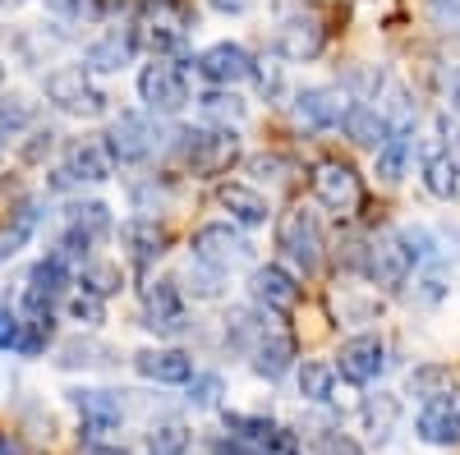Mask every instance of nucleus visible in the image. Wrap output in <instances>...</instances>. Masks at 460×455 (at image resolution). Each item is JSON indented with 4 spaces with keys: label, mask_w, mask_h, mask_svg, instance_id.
Returning a JSON list of instances; mask_svg holds the SVG:
<instances>
[{
    "label": "nucleus",
    "mask_w": 460,
    "mask_h": 455,
    "mask_svg": "<svg viewBox=\"0 0 460 455\" xmlns=\"http://www.w3.org/2000/svg\"><path fill=\"white\" fill-rule=\"evenodd\" d=\"M217 203L230 212V221H235V225H267V216H272L267 198L258 194V188H249V184H221L217 188Z\"/></svg>",
    "instance_id": "nucleus-26"
},
{
    "label": "nucleus",
    "mask_w": 460,
    "mask_h": 455,
    "mask_svg": "<svg viewBox=\"0 0 460 455\" xmlns=\"http://www.w3.org/2000/svg\"><path fill=\"white\" fill-rule=\"evenodd\" d=\"M143 327L157 331V336H180V331L189 327L180 281L162 276V281H147V285H143Z\"/></svg>",
    "instance_id": "nucleus-11"
},
{
    "label": "nucleus",
    "mask_w": 460,
    "mask_h": 455,
    "mask_svg": "<svg viewBox=\"0 0 460 455\" xmlns=\"http://www.w3.org/2000/svg\"><path fill=\"white\" fill-rule=\"evenodd\" d=\"M267 331H272V327H267V313L258 309V303H253V309H235V313L226 318V346L253 354V350H258V340H262Z\"/></svg>",
    "instance_id": "nucleus-29"
},
{
    "label": "nucleus",
    "mask_w": 460,
    "mask_h": 455,
    "mask_svg": "<svg viewBox=\"0 0 460 455\" xmlns=\"http://www.w3.org/2000/svg\"><path fill=\"white\" fill-rule=\"evenodd\" d=\"M111 363H115V350L93 336H69L56 350V368H69V372L74 368H111Z\"/></svg>",
    "instance_id": "nucleus-28"
},
{
    "label": "nucleus",
    "mask_w": 460,
    "mask_h": 455,
    "mask_svg": "<svg viewBox=\"0 0 460 455\" xmlns=\"http://www.w3.org/2000/svg\"><path fill=\"white\" fill-rule=\"evenodd\" d=\"M19 340H23V313L14 303H5V309H0V350L19 354Z\"/></svg>",
    "instance_id": "nucleus-48"
},
{
    "label": "nucleus",
    "mask_w": 460,
    "mask_h": 455,
    "mask_svg": "<svg viewBox=\"0 0 460 455\" xmlns=\"http://www.w3.org/2000/svg\"><path fill=\"white\" fill-rule=\"evenodd\" d=\"M102 143H106L115 166H143V162L157 157L162 134H157V125H152V116H143V110H120V116L106 125Z\"/></svg>",
    "instance_id": "nucleus-3"
},
{
    "label": "nucleus",
    "mask_w": 460,
    "mask_h": 455,
    "mask_svg": "<svg viewBox=\"0 0 460 455\" xmlns=\"http://www.w3.org/2000/svg\"><path fill=\"white\" fill-rule=\"evenodd\" d=\"M51 10L74 19V23H97L106 14V0H51Z\"/></svg>",
    "instance_id": "nucleus-47"
},
{
    "label": "nucleus",
    "mask_w": 460,
    "mask_h": 455,
    "mask_svg": "<svg viewBox=\"0 0 460 455\" xmlns=\"http://www.w3.org/2000/svg\"><path fill=\"white\" fill-rule=\"evenodd\" d=\"M120 285H125L120 262H88V267H79V290L84 294L111 299V294H120Z\"/></svg>",
    "instance_id": "nucleus-37"
},
{
    "label": "nucleus",
    "mask_w": 460,
    "mask_h": 455,
    "mask_svg": "<svg viewBox=\"0 0 460 455\" xmlns=\"http://www.w3.org/2000/svg\"><path fill=\"white\" fill-rule=\"evenodd\" d=\"M314 455H364V446L350 437V433H341V428H327L314 437Z\"/></svg>",
    "instance_id": "nucleus-46"
},
{
    "label": "nucleus",
    "mask_w": 460,
    "mask_h": 455,
    "mask_svg": "<svg viewBox=\"0 0 460 455\" xmlns=\"http://www.w3.org/2000/svg\"><path fill=\"white\" fill-rule=\"evenodd\" d=\"M152 455H184L189 451V428L180 424V419H166V424H157L152 428Z\"/></svg>",
    "instance_id": "nucleus-42"
},
{
    "label": "nucleus",
    "mask_w": 460,
    "mask_h": 455,
    "mask_svg": "<svg viewBox=\"0 0 460 455\" xmlns=\"http://www.w3.org/2000/svg\"><path fill=\"white\" fill-rule=\"evenodd\" d=\"M199 74L212 83V88H240L258 74V60L240 47V42H212L203 56H199Z\"/></svg>",
    "instance_id": "nucleus-15"
},
{
    "label": "nucleus",
    "mask_w": 460,
    "mask_h": 455,
    "mask_svg": "<svg viewBox=\"0 0 460 455\" xmlns=\"http://www.w3.org/2000/svg\"><path fill=\"white\" fill-rule=\"evenodd\" d=\"M368 244L373 240H364V235H345L336 244V267L341 272H364L368 267Z\"/></svg>",
    "instance_id": "nucleus-44"
},
{
    "label": "nucleus",
    "mask_w": 460,
    "mask_h": 455,
    "mask_svg": "<svg viewBox=\"0 0 460 455\" xmlns=\"http://www.w3.org/2000/svg\"><path fill=\"white\" fill-rule=\"evenodd\" d=\"M253 79H258V88H262L267 97H277V92H281V74H277V69H262V65H258Z\"/></svg>",
    "instance_id": "nucleus-52"
},
{
    "label": "nucleus",
    "mask_w": 460,
    "mask_h": 455,
    "mask_svg": "<svg viewBox=\"0 0 460 455\" xmlns=\"http://www.w3.org/2000/svg\"><path fill=\"white\" fill-rule=\"evenodd\" d=\"M65 400L79 409V419H84V446L102 442V433H115L125 419V405H120V391H102V387H74L65 391Z\"/></svg>",
    "instance_id": "nucleus-10"
},
{
    "label": "nucleus",
    "mask_w": 460,
    "mask_h": 455,
    "mask_svg": "<svg viewBox=\"0 0 460 455\" xmlns=\"http://www.w3.org/2000/svg\"><path fill=\"white\" fill-rule=\"evenodd\" d=\"M199 110H203V120H212V125H221V129L240 125V120L249 116V106H244V97H240L235 88H212V92H203V97H199Z\"/></svg>",
    "instance_id": "nucleus-31"
},
{
    "label": "nucleus",
    "mask_w": 460,
    "mask_h": 455,
    "mask_svg": "<svg viewBox=\"0 0 460 455\" xmlns=\"http://www.w3.org/2000/svg\"><path fill=\"white\" fill-rule=\"evenodd\" d=\"M56 138H60L56 129H32V134H28V143L19 147V152H23V162H42L47 152L56 147Z\"/></svg>",
    "instance_id": "nucleus-50"
},
{
    "label": "nucleus",
    "mask_w": 460,
    "mask_h": 455,
    "mask_svg": "<svg viewBox=\"0 0 460 455\" xmlns=\"http://www.w3.org/2000/svg\"><path fill=\"white\" fill-rule=\"evenodd\" d=\"M42 92H47V101H51L56 110H65V116H79V120L102 116L106 101H111V97L93 83V74H88L84 65H60V69H51L47 83H42Z\"/></svg>",
    "instance_id": "nucleus-2"
},
{
    "label": "nucleus",
    "mask_w": 460,
    "mask_h": 455,
    "mask_svg": "<svg viewBox=\"0 0 460 455\" xmlns=\"http://www.w3.org/2000/svg\"><path fill=\"white\" fill-rule=\"evenodd\" d=\"M249 299L262 313H290L299 303V276L277 267V262H262V267L249 272Z\"/></svg>",
    "instance_id": "nucleus-16"
},
{
    "label": "nucleus",
    "mask_w": 460,
    "mask_h": 455,
    "mask_svg": "<svg viewBox=\"0 0 460 455\" xmlns=\"http://www.w3.org/2000/svg\"><path fill=\"white\" fill-rule=\"evenodd\" d=\"M19 313H23V309H19ZM51 340H56V322H51V313H23L19 359H37V354H47Z\"/></svg>",
    "instance_id": "nucleus-39"
},
{
    "label": "nucleus",
    "mask_w": 460,
    "mask_h": 455,
    "mask_svg": "<svg viewBox=\"0 0 460 455\" xmlns=\"http://www.w3.org/2000/svg\"><path fill=\"white\" fill-rule=\"evenodd\" d=\"M208 5H212L217 14H244V10L253 5V0H208Z\"/></svg>",
    "instance_id": "nucleus-53"
},
{
    "label": "nucleus",
    "mask_w": 460,
    "mask_h": 455,
    "mask_svg": "<svg viewBox=\"0 0 460 455\" xmlns=\"http://www.w3.org/2000/svg\"><path fill=\"white\" fill-rule=\"evenodd\" d=\"M290 363H295V336H290V331H281V327L267 331V336L258 340V350L249 354V368H253L258 377H267V382L286 377V372H290Z\"/></svg>",
    "instance_id": "nucleus-24"
},
{
    "label": "nucleus",
    "mask_w": 460,
    "mask_h": 455,
    "mask_svg": "<svg viewBox=\"0 0 460 455\" xmlns=\"http://www.w3.org/2000/svg\"><path fill=\"white\" fill-rule=\"evenodd\" d=\"M180 290L194 294V299H221L226 294V272L208 267V262H199V258H189V267L180 276Z\"/></svg>",
    "instance_id": "nucleus-35"
},
{
    "label": "nucleus",
    "mask_w": 460,
    "mask_h": 455,
    "mask_svg": "<svg viewBox=\"0 0 460 455\" xmlns=\"http://www.w3.org/2000/svg\"><path fill=\"white\" fill-rule=\"evenodd\" d=\"M111 171H115V162H111V152H106V143L102 138H88V143H74L69 152H65V162L51 171V188H79V184H102V179H111Z\"/></svg>",
    "instance_id": "nucleus-7"
},
{
    "label": "nucleus",
    "mask_w": 460,
    "mask_h": 455,
    "mask_svg": "<svg viewBox=\"0 0 460 455\" xmlns=\"http://www.w3.org/2000/svg\"><path fill=\"white\" fill-rule=\"evenodd\" d=\"M359 424H364V433L382 446V442L396 433V424H401V396H392V391H373V396H364V405H359Z\"/></svg>",
    "instance_id": "nucleus-27"
},
{
    "label": "nucleus",
    "mask_w": 460,
    "mask_h": 455,
    "mask_svg": "<svg viewBox=\"0 0 460 455\" xmlns=\"http://www.w3.org/2000/svg\"><path fill=\"white\" fill-rule=\"evenodd\" d=\"M355 97L345 88H299L295 92V120L304 129H336L350 116Z\"/></svg>",
    "instance_id": "nucleus-14"
},
{
    "label": "nucleus",
    "mask_w": 460,
    "mask_h": 455,
    "mask_svg": "<svg viewBox=\"0 0 460 455\" xmlns=\"http://www.w3.org/2000/svg\"><path fill=\"white\" fill-rule=\"evenodd\" d=\"M314 194H318V203L323 207H332V212H355L359 207V175H355V166H345V162H323L318 171H314Z\"/></svg>",
    "instance_id": "nucleus-19"
},
{
    "label": "nucleus",
    "mask_w": 460,
    "mask_h": 455,
    "mask_svg": "<svg viewBox=\"0 0 460 455\" xmlns=\"http://www.w3.org/2000/svg\"><path fill=\"white\" fill-rule=\"evenodd\" d=\"M0 83H5V60H0Z\"/></svg>",
    "instance_id": "nucleus-56"
},
{
    "label": "nucleus",
    "mask_w": 460,
    "mask_h": 455,
    "mask_svg": "<svg viewBox=\"0 0 460 455\" xmlns=\"http://www.w3.org/2000/svg\"><path fill=\"white\" fill-rule=\"evenodd\" d=\"M451 391H456V377H451V368H442V363H419L414 372H410V396H419V400H451Z\"/></svg>",
    "instance_id": "nucleus-33"
},
{
    "label": "nucleus",
    "mask_w": 460,
    "mask_h": 455,
    "mask_svg": "<svg viewBox=\"0 0 460 455\" xmlns=\"http://www.w3.org/2000/svg\"><path fill=\"white\" fill-rule=\"evenodd\" d=\"M138 47H143L138 28H106L97 42H88L84 69H88V74H120L125 65H134Z\"/></svg>",
    "instance_id": "nucleus-17"
},
{
    "label": "nucleus",
    "mask_w": 460,
    "mask_h": 455,
    "mask_svg": "<svg viewBox=\"0 0 460 455\" xmlns=\"http://www.w3.org/2000/svg\"><path fill=\"white\" fill-rule=\"evenodd\" d=\"M336 391V363H323V359H309L299 368V396L314 400V405H327Z\"/></svg>",
    "instance_id": "nucleus-36"
},
{
    "label": "nucleus",
    "mask_w": 460,
    "mask_h": 455,
    "mask_svg": "<svg viewBox=\"0 0 460 455\" xmlns=\"http://www.w3.org/2000/svg\"><path fill=\"white\" fill-rule=\"evenodd\" d=\"M189 249H194L199 262H208V267H221V272H230L235 262L249 258V240H244L230 221H208V225H199L194 240H189Z\"/></svg>",
    "instance_id": "nucleus-13"
},
{
    "label": "nucleus",
    "mask_w": 460,
    "mask_h": 455,
    "mask_svg": "<svg viewBox=\"0 0 460 455\" xmlns=\"http://www.w3.org/2000/svg\"><path fill=\"white\" fill-rule=\"evenodd\" d=\"M456 162H460V134H456Z\"/></svg>",
    "instance_id": "nucleus-57"
},
{
    "label": "nucleus",
    "mask_w": 460,
    "mask_h": 455,
    "mask_svg": "<svg viewBox=\"0 0 460 455\" xmlns=\"http://www.w3.org/2000/svg\"><path fill=\"white\" fill-rule=\"evenodd\" d=\"M341 88L350 92L355 101H373L382 88H387V74H382L377 65H368V60H350L341 69Z\"/></svg>",
    "instance_id": "nucleus-34"
},
{
    "label": "nucleus",
    "mask_w": 460,
    "mask_h": 455,
    "mask_svg": "<svg viewBox=\"0 0 460 455\" xmlns=\"http://www.w3.org/2000/svg\"><path fill=\"white\" fill-rule=\"evenodd\" d=\"M138 97L147 106V116H180L189 106V79L180 60H162L152 56L138 74Z\"/></svg>",
    "instance_id": "nucleus-4"
},
{
    "label": "nucleus",
    "mask_w": 460,
    "mask_h": 455,
    "mask_svg": "<svg viewBox=\"0 0 460 455\" xmlns=\"http://www.w3.org/2000/svg\"><path fill=\"white\" fill-rule=\"evenodd\" d=\"M69 281H74V272L65 267L60 258H37L32 267H28V276H23V299H19V309L23 313H51L60 299H69Z\"/></svg>",
    "instance_id": "nucleus-6"
},
{
    "label": "nucleus",
    "mask_w": 460,
    "mask_h": 455,
    "mask_svg": "<svg viewBox=\"0 0 460 455\" xmlns=\"http://www.w3.org/2000/svg\"><path fill=\"white\" fill-rule=\"evenodd\" d=\"M32 125V101L23 92H10V97H0V138H14L19 129Z\"/></svg>",
    "instance_id": "nucleus-40"
},
{
    "label": "nucleus",
    "mask_w": 460,
    "mask_h": 455,
    "mask_svg": "<svg viewBox=\"0 0 460 455\" xmlns=\"http://www.w3.org/2000/svg\"><path fill=\"white\" fill-rule=\"evenodd\" d=\"M249 175L281 184V179H290V175H295V166H290L286 157H277V152H258V157H249Z\"/></svg>",
    "instance_id": "nucleus-45"
},
{
    "label": "nucleus",
    "mask_w": 460,
    "mask_h": 455,
    "mask_svg": "<svg viewBox=\"0 0 460 455\" xmlns=\"http://www.w3.org/2000/svg\"><path fill=\"white\" fill-rule=\"evenodd\" d=\"M447 294V262H424V272H414V290H410V303L414 309H433Z\"/></svg>",
    "instance_id": "nucleus-38"
},
{
    "label": "nucleus",
    "mask_w": 460,
    "mask_h": 455,
    "mask_svg": "<svg viewBox=\"0 0 460 455\" xmlns=\"http://www.w3.org/2000/svg\"><path fill=\"white\" fill-rule=\"evenodd\" d=\"M341 129H345V138H350L355 147H368L373 157H377V152L387 147V138L396 134V129H392V120L382 116L377 106H364V101H355V106H350V116H345V125H341Z\"/></svg>",
    "instance_id": "nucleus-23"
},
{
    "label": "nucleus",
    "mask_w": 460,
    "mask_h": 455,
    "mask_svg": "<svg viewBox=\"0 0 460 455\" xmlns=\"http://www.w3.org/2000/svg\"><path fill=\"white\" fill-rule=\"evenodd\" d=\"M120 244H125L134 267H152L157 258H166L171 231H166V225H157V216H134V221L120 225Z\"/></svg>",
    "instance_id": "nucleus-20"
},
{
    "label": "nucleus",
    "mask_w": 460,
    "mask_h": 455,
    "mask_svg": "<svg viewBox=\"0 0 460 455\" xmlns=\"http://www.w3.org/2000/svg\"><path fill=\"white\" fill-rule=\"evenodd\" d=\"M424 188L433 198H442V203H451V198H460V162L451 157V143H442V120H438V138L424 147Z\"/></svg>",
    "instance_id": "nucleus-21"
},
{
    "label": "nucleus",
    "mask_w": 460,
    "mask_h": 455,
    "mask_svg": "<svg viewBox=\"0 0 460 455\" xmlns=\"http://www.w3.org/2000/svg\"><path fill=\"white\" fill-rule=\"evenodd\" d=\"M277 249L286 253V262L295 267V276H314L323 262V225L309 207H295L281 216L277 225Z\"/></svg>",
    "instance_id": "nucleus-5"
},
{
    "label": "nucleus",
    "mask_w": 460,
    "mask_h": 455,
    "mask_svg": "<svg viewBox=\"0 0 460 455\" xmlns=\"http://www.w3.org/2000/svg\"><path fill=\"white\" fill-rule=\"evenodd\" d=\"M272 42H277V56H281V60L304 65V60H318V56H323L327 28H323V19H318L314 10H295V14H286V19L277 23Z\"/></svg>",
    "instance_id": "nucleus-9"
},
{
    "label": "nucleus",
    "mask_w": 460,
    "mask_h": 455,
    "mask_svg": "<svg viewBox=\"0 0 460 455\" xmlns=\"http://www.w3.org/2000/svg\"><path fill=\"white\" fill-rule=\"evenodd\" d=\"M5 303H10V294H5V290H0V309H5Z\"/></svg>",
    "instance_id": "nucleus-55"
},
{
    "label": "nucleus",
    "mask_w": 460,
    "mask_h": 455,
    "mask_svg": "<svg viewBox=\"0 0 460 455\" xmlns=\"http://www.w3.org/2000/svg\"><path fill=\"white\" fill-rule=\"evenodd\" d=\"M79 455H129V451H120V446H106V442H93V446H84Z\"/></svg>",
    "instance_id": "nucleus-54"
},
{
    "label": "nucleus",
    "mask_w": 460,
    "mask_h": 455,
    "mask_svg": "<svg viewBox=\"0 0 460 455\" xmlns=\"http://www.w3.org/2000/svg\"><path fill=\"white\" fill-rule=\"evenodd\" d=\"M37 225H42V203H37V198H23V203L10 212V221L0 225V267H5V262L37 235Z\"/></svg>",
    "instance_id": "nucleus-25"
},
{
    "label": "nucleus",
    "mask_w": 460,
    "mask_h": 455,
    "mask_svg": "<svg viewBox=\"0 0 460 455\" xmlns=\"http://www.w3.org/2000/svg\"><path fill=\"white\" fill-rule=\"evenodd\" d=\"M382 116L392 120V129H414V101L405 88H392V106L382 110Z\"/></svg>",
    "instance_id": "nucleus-49"
},
{
    "label": "nucleus",
    "mask_w": 460,
    "mask_h": 455,
    "mask_svg": "<svg viewBox=\"0 0 460 455\" xmlns=\"http://www.w3.org/2000/svg\"><path fill=\"white\" fill-rule=\"evenodd\" d=\"M429 10H433V23L438 28H456L460 32V0H429Z\"/></svg>",
    "instance_id": "nucleus-51"
},
{
    "label": "nucleus",
    "mask_w": 460,
    "mask_h": 455,
    "mask_svg": "<svg viewBox=\"0 0 460 455\" xmlns=\"http://www.w3.org/2000/svg\"><path fill=\"white\" fill-rule=\"evenodd\" d=\"M134 372L147 377V382H157V387H189L194 382V359L175 346H157V350L134 354Z\"/></svg>",
    "instance_id": "nucleus-18"
},
{
    "label": "nucleus",
    "mask_w": 460,
    "mask_h": 455,
    "mask_svg": "<svg viewBox=\"0 0 460 455\" xmlns=\"http://www.w3.org/2000/svg\"><path fill=\"white\" fill-rule=\"evenodd\" d=\"M65 313H69V322H79V327H102V322H106V299L74 290V294L65 299Z\"/></svg>",
    "instance_id": "nucleus-41"
},
{
    "label": "nucleus",
    "mask_w": 460,
    "mask_h": 455,
    "mask_svg": "<svg viewBox=\"0 0 460 455\" xmlns=\"http://www.w3.org/2000/svg\"><path fill=\"white\" fill-rule=\"evenodd\" d=\"M171 152L199 175H217L240 157V138L235 129H175Z\"/></svg>",
    "instance_id": "nucleus-1"
},
{
    "label": "nucleus",
    "mask_w": 460,
    "mask_h": 455,
    "mask_svg": "<svg viewBox=\"0 0 460 455\" xmlns=\"http://www.w3.org/2000/svg\"><path fill=\"white\" fill-rule=\"evenodd\" d=\"M387 368V346H382V336L364 331V336H350L336 354V377L350 387H368L377 382V372Z\"/></svg>",
    "instance_id": "nucleus-12"
},
{
    "label": "nucleus",
    "mask_w": 460,
    "mask_h": 455,
    "mask_svg": "<svg viewBox=\"0 0 460 455\" xmlns=\"http://www.w3.org/2000/svg\"><path fill=\"white\" fill-rule=\"evenodd\" d=\"M414 267H419V258H414V249L405 244V235H377V240L368 244V267H364V276H368L377 290H401Z\"/></svg>",
    "instance_id": "nucleus-8"
},
{
    "label": "nucleus",
    "mask_w": 460,
    "mask_h": 455,
    "mask_svg": "<svg viewBox=\"0 0 460 455\" xmlns=\"http://www.w3.org/2000/svg\"><path fill=\"white\" fill-rule=\"evenodd\" d=\"M221 391H226V382L217 372H194V382H189V405L194 409H217Z\"/></svg>",
    "instance_id": "nucleus-43"
},
{
    "label": "nucleus",
    "mask_w": 460,
    "mask_h": 455,
    "mask_svg": "<svg viewBox=\"0 0 460 455\" xmlns=\"http://www.w3.org/2000/svg\"><path fill=\"white\" fill-rule=\"evenodd\" d=\"M65 225H74V231H84L88 240H106L111 235V207L97 203V198H84V203H69L65 207Z\"/></svg>",
    "instance_id": "nucleus-32"
},
{
    "label": "nucleus",
    "mask_w": 460,
    "mask_h": 455,
    "mask_svg": "<svg viewBox=\"0 0 460 455\" xmlns=\"http://www.w3.org/2000/svg\"><path fill=\"white\" fill-rule=\"evenodd\" d=\"M410 157H414V129H396V134L387 138V147L377 152V179H382V184L405 179Z\"/></svg>",
    "instance_id": "nucleus-30"
},
{
    "label": "nucleus",
    "mask_w": 460,
    "mask_h": 455,
    "mask_svg": "<svg viewBox=\"0 0 460 455\" xmlns=\"http://www.w3.org/2000/svg\"><path fill=\"white\" fill-rule=\"evenodd\" d=\"M414 433L429 446H460V405L456 400H429L414 419Z\"/></svg>",
    "instance_id": "nucleus-22"
}]
</instances>
